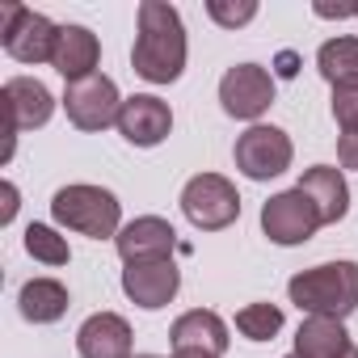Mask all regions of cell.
Returning <instances> with one entry per match:
<instances>
[{
	"label": "cell",
	"mask_w": 358,
	"mask_h": 358,
	"mask_svg": "<svg viewBox=\"0 0 358 358\" xmlns=\"http://www.w3.org/2000/svg\"><path fill=\"white\" fill-rule=\"evenodd\" d=\"M190 59L186 43V22L169 0H143L135 17V47H131V68L148 85H173L182 80Z\"/></svg>",
	"instance_id": "1"
},
{
	"label": "cell",
	"mask_w": 358,
	"mask_h": 358,
	"mask_svg": "<svg viewBox=\"0 0 358 358\" xmlns=\"http://www.w3.org/2000/svg\"><path fill=\"white\" fill-rule=\"evenodd\" d=\"M287 299L308 316L345 320L350 312H358V262L341 257V262H320L312 270H299L287 282Z\"/></svg>",
	"instance_id": "2"
},
{
	"label": "cell",
	"mask_w": 358,
	"mask_h": 358,
	"mask_svg": "<svg viewBox=\"0 0 358 358\" xmlns=\"http://www.w3.org/2000/svg\"><path fill=\"white\" fill-rule=\"evenodd\" d=\"M51 220L64 232L89 236V241H114L122 232V203L114 190L106 186H89V182H72L59 186L51 199Z\"/></svg>",
	"instance_id": "3"
},
{
	"label": "cell",
	"mask_w": 358,
	"mask_h": 358,
	"mask_svg": "<svg viewBox=\"0 0 358 358\" xmlns=\"http://www.w3.org/2000/svg\"><path fill=\"white\" fill-rule=\"evenodd\" d=\"M55 43H59V26L47 13H34L26 5H5L0 9V47L9 59L38 68L55 59Z\"/></svg>",
	"instance_id": "4"
},
{
	"label": "cell",
	"mask_w": 358,
	"mask_h": 358,
	"mask_svg": "<svg viewBox=\"0 0 358 358\" xmlns=\"http://www.w3.org/2000/svg\"><path fill=\"white\" fill-rule=\"evenodd\" d=\"M182 215L199 232H224L241 220V194L224 173H194L182 186Z\"/></svg>",
	"instance_id": "5"
},
{
	"label": "cell",
	"mask_w": 358,
	"mask_h": 358,
	"mask_svg": "<svg viewBox=\"0 0 358 358\" xmlns=\"http://www.w3.org/2000/svg\"><path fill=\"white\" fill-rule=\"evenodd\" d=\"M232 160H236V173H245L249 182H274L282 177L295 160V143L282 127L274 122H257L249 131L236 135V148H232Z\"/></svg>",
	"instance_id": "6"
},
{
	"label": "cell",
	"mask_w": 358,
	"mask_h": 358,
	"mask_svg": "<svg viewBox=\"0 0 358 358\" xmlns=\"http://www.w3.org/2000/svg\"><path fill=\"white\" fill-rule=\"evenodd\" d=\"M122 93H118V85L106 76V72H97V76H85V80H72L68 89H64V97H59V106H64V114H68V122L76 127V131H106V127H118V114H122Z\"/></svg>",
	"instance_id": "7"
},
{
	"label": "cell",
	"mask_w": 358,
	"mask_h": 358,
	"mask_svg": "<svg viewBox=\"0 0 358 358\" xmlns=\"http://www.w3.org/2000/svg\"><path fill=\"white\" fill-rule=\"evenodd\" d=\"M0 110H5V164L13 160V143H17V131H38L51 122L55 114V97L43 80L34 76H13L0 89Z\"/></svg>",
	"instance_id": "8"
},
{
	"label": "cell",
	"mask_w": 358,
	"mask_h": 358,
	"mask_svg": "<svg viewBox=\"0 0 358 358\" xmlns=\"http://www.w3.org/2000/svg\"><path fill=\"white\" fill-rule=\"evenodd\" d=\"M220 106L228 118H241L249 127L262 122V114L274 106V76L262 64H232L220 76Z\"/></svg>",
	"instance_id": "9"
},
{
	"label": "cell",
	"mask_w": 358,
	"mask_h": 358,
	"mask_svg": "<svg viewBox=\"0 0 358 358\" xmlns=\"http://www.w3.org/2000/svg\"><path fill=\"white\" fill-rule=\"evenodd\" d=\"M320 211L312 207V199L303 190H282V194H270V203L262 207V232L282 245V249H295V245H308L316 232H320Z\"/></svg>",
	"instance_id": "10"
},
{
	"label": "cell",
	"mask_w": 358,
	"mask_h": 358,
	"mask_svg": "<svg viewBox=\"0 0 358 358\" xmlns=\"http://www.w3.org/2000/svg\"><path fill=\"white\" fill-rule=\"evenodd\" d=\"M177 291H182V270H177V262H139V266H127L122 270V295L143 308V312H160L177 299Z\"/></svg>",
	"instance_id": "11"
},
{
	"label": "cell",
	"mask_w": 358,
	"mask_h": 358,
	"mask_svg": "<svg viewBox=\"0 0 358 358\" xmlns=\"http://www.w3.org/2000/svg\"><path fill=\"white\" fill-rule=\"evenodd\" d=\"M173 131V110L169 101H160L156 93H135L122 101V114H118V135L131 143V148H160Z\"/></svg>",
	"instance_id": "12"
},
{
	"label": "cell",
	"mask_w": 358,
	"mask_h": 358,
	"mask_svg": "<svg viewBox=\"0 0 358 358\" xmlns=\"http://www.w3.org/2000/svg\"><path fill=\"white\" fill-rule=\"evenodd\" d=\"M114 249L122 257V266H139V262H169L177 249V232L169 220L160 215H139L131 224H122V232L114 236Z\"/></svg>",
	"instance_id": "13"
},
{
	"label": "cell",
	"mask_w": 358,
	"mask_h": 358,
	"mask_svg": "<svg viewBox=\"0 0 358 358\" xmlns=\"http://www.w3.org/2000/svg\"><path fill=\"white\" fill-rule=\"evenodd\" d=\"M135 333L127 316L118 312H93L76 329V354L80 358H135Z\"/></svg>",
	"instance_id": "14"
},
{
	"label": "cell",
	"mask_w": 358,
	"mask_h": 358,
	"mask_svg": "<svg viewBox=\"0 0 358 358\" xmlns=\"http://www.w3.org/2000/svg\"><path fill=\"white\" fill-rule=\"evenodd\" d=\"M169 341H173V350H207V354H215V358H224L228 345H232L228 320H224L220 312H211V308H190V312H182V316L173 320V329H169Z\"/></svg>",
	"instance_id": "15"
},
{
	"label": "cell",
	"mask_w": 358,
	"mask_h": 358,
	"mask_svg": "<svg viewBox=\"0 0 358 358\" xmlns=\"http://www.w3.org/2000/svg\"><path fill=\"white\" fill-rule=\"evenodd\" d=\"M97 64H101V38L89 30V26H59V43H55V59L51 68L72 85V80H85V76H97Z\"/></svg>",
	"instance_id": "16"
},
{
	"label": "cell",
	"mask_w": 358,
	"mask_h": 358,
	"mask_svg": "<svg viewBox=\"0 0 358 358\" xmlns=\"http://www.w3.org/2000/svg\"><path fill=\"white\" fill-rule=\"evenodd\" d=\"M295 190H303L312 199V207L320 211V224H341L345 211H350V186H345V173L337 164H312V169H303Z\"/></svg>",
	"instance_id": "17"
},
{
	"label": "cell",
	"mask_w": 358,
	"mask_h": 358,
	"mask_svg": "<svg viewBox=\"0 0 358 358\" xmlns=\"http://www.w3.org/2000/svg\"><path fill=\"white\" fill-rule=\"evenodd\" d=\"M68 308H72V295L59 278H30L17 291V312L30 324H55L68 316Z\"/></svg>",
	"instance_id": "18"
},
{
	"label": "cell",
	"mask_w": 358,
	"mask_h": 358,
	"mask_svg": "<svg viewBox=\"0 0 358 358\" xmlns=\"http://www.w3.org/2000/svg\"><path fill=\"white\" fill-rule=\"evenodd\" d=\"M350 333L345 320H329V316H308L295 329V358H341L350 350Z\"/></svg>",
	"instance_id": "19"
},
{
	"label": "cell",
	"mask_w": 358,
	"mask_h": 358,
	"mask_svg": "<svg viewBox=\"0 0 358 358\" xmlns=\"http://www.w3.org/2000/svg\"><path fill=\"white\" fill-rule=\"evenodd\" d=\"M316 72L337 89V85H358V34H337L320 43L316 51Z\"/></svg>",
	"instance_id": "20"
},
{
	"label": "cell",
	"mask_w": 358,
	"mask_h": 358,
	"mask_svg": "<svg viewBox=\"0 0 358 358\" xmlns=\"http://www.w3.org/2000/svg\"><path fill=\"white\" fill-rule=\"evenodd\" d=\"M26 253L43 266H68L72 262V249H68V236L51 224H30L26 228Z\"/></svg>",
	"instance_id": "21"
},
{
	"label": "cell",
	"mask_w": 358,
	"mask_h": 358,
	"mask_svg": "<svg viewBox=\"0 0 358 358\" xmlns=\"http://www.w3.org/2000/svg\"><path fill=\"white\" fill-rule=\"evenodd\" d=\"M236 333L249 341H274L282 333V308L278 303H245L236 312Z\"/></svg>",
	"instance_id": "22"
},
{
	"label": "cell",
	"mask_w": 358,
	"mask_h": 358,
	"mask_svg": "<svg viewBox=\"0 0 358 358\" xmlns=\"http://www.w3.org/2000/svg\"><path fill=\"white\" fill-rule=\"evenodd\" d=\"M207 17L224 30H241L257 17V0H207Z\"/></svg>",
	"instance_id": "23"
},
{
	"label": "cell",
	"mask_w": 358,
	"mask_h": 358,
	"mask_svg": "<svg viewBox=\"0 0 358 358\" xmlns=\"http://www.w3.org/2000/svg\"><path fill=\"white\" fill-rule=\"evenodd\" d=\"M333 118H337L341 135L358 131V85H337L333 89Z\"/></svg>",
	"instance_id": "24"
},
{
	"label": "cell",
	"mask_w": 358,
	"mask_h": 358,
	"mask_svg": "<svg viewBox=\"0 0 358 358\" xmlns=\"http://www.w3.org/2000/svg\"><path fill=\"white\" fill-rule=\"evenodd\" d=\"M337 164L341 169H358V131L337 135Z\"/></svg>",
	"instance_id": "25"
},
{
	"label": "cell",
	"mask_w": 358,
	"mask_h": 358,
	"mask_svg": "<svg viewBox=\"0 0 358 358\" xmlns=\"http://www.w3.org/2000/svg\"><path fill=\"white\" fill-rule=\"evenodd\" d=\"M13 215H17V186L5 182V211H0V224H13Z\"/></svg>",
	"instance_id": "26"
},
{
	"label": "cell",
	"mask_w": 358,
	"mask_h": 358,
	"mask_svg": "<svg viewBox=\"0 0 358 358\" xmlns=\"http://www.w3.org/2000/svg\"><path fill=\"white\" fill-rule=\"evenodd\" d=\"M169 358H215V354H207V350H173Z\"/></svg>",
	"instance_id": "27"
},
{
	"label": "cell",
	"mask_w": 358,
	"mask_h": 358,
	"mask_svg": "<svg viewBox=\"0 0 358 358\" xmlns=\"http://www.w3.org/2000/svg\"><path fill=\"white\" fill-rule=\"evenodd\" d=\"M278 72H282V76H295V55H291V51L282 55V68H278Z\"/></svg>",
	"instance_id": "28"
},
{
	"label": "cell",
	"mask_w": 358,
	"mask_h": 358,
	"mask_svg": "<svg viewBox=\"0 0 358 358\" xmlns=\"http://www.w3.org/2000/svg\"><path fill=\"white\" fill-rule=\"evenodd\" d=\"M341 358H358V345H350V350H345V354H341Z\"/></svg>",
	"instance_id": "29"
},
{
	"label": "cell",
	"mask_w": 358,
	"mask_h": 358,
	"mask_svg": "<svg viewBox=\"0 0 358 358\" xmlns=\"http://www.w3.org/2000/svg\"><path fill=\"white\" fill-rule=\"evenodd\" d=\"M135 358H156V354H135Z\"/></svg>",
	"instance_id": "30"
},
{
	"label": "cell",
	"mask_w": 358,
	"mask_h": 358,
	"mask_svg": "<svg viewBox=\"0 0 358 358\" xmlns=\"http://www.w3.org/2000/svg\"><path fill=\"white\" fill-rule=\"evenodd\" d=\"M354 17H358V5H354Z\"/></svg>",
	"instance_id": "31"
},
{
	"label": "cell",
	"mask_w": 358,
	"mask_h": 358,
	"mask_svg": "<svg viewBox=\"0 0 358 358\" xmlns=\"http://www.w3.org/2000/svg\"><path fill=\"white\" fill-rule=\"evenodd\" d=\"M287 358H295V354H287Z\"/></svg>",
	"instance_id": "32"
}]
</instances>
